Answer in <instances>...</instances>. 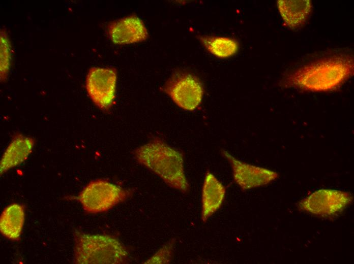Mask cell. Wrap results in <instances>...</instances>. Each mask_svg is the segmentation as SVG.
<instances>
[{
    "mask_svg": "<svg viewBox=\"0 0 354 264\" xmlns=\"http://www.w3.org/2000/svg\"><path fill=\"white\" fill-rule=\"evenodd\" d=\"M24 217L23 206L16 203L9 205L1 215V233L9 239L18 240L22 231Z\"/></svg>",
    "mask_w": 354,
    "mask_h": 264,
    "instance_id": "obj_13",
    "label": "cell"
},
{
    "mask_svg": "<svg viewBox=\"0 0 354 264\" xmlns=\"http://www.w3.org/2000/svg\"><path fill=\"white\" fill-rule=\"evenodd\" d=\"M226 188L211 172L206 173L202 188L201 219L204 222L217 212L225 198Z\"/></svg>",
    "mask_w": 354,
    "mask_h": 264,
    "instance_id": "obj_10",
    "label": "cell"
},
{
    "mask_svg": "<svg viewBox=\"0 0 354 264\" xmlns=\"http://www.w3.org/2000/svg\"><path fill=\"white\" fill-rule=\"evenodd\" d=\"M11 63V46L8 34L5 29L1 30V80L7 78Z\"/></svg>",
    "mask_w": 354,
    "mask_h": 264,
    "instance_id": "obj_15",
    "label": "cell"
},
{
    "mask_svg": "<svg viewBox=\"0 0 354 264\" xmlns=\"http://www.w3.org/2000/svg\"><path fill=\"white\" fill-rule=\"evenodd\" d=\"M111 41L119 45L142 42L148 38V31L142 21L131 16L111 22L108 27Z\"/></svg>",
    "mask_w": 354,
    "mask_h": 264,
    "instance_id": "obj_9",
    "label": "cell"
},
{
    "mask_svg": "<svg viewBox=\"0 0 354 264\" xmlns=\"http://www.w3.org/2000/svg\"><path fill=\"white\" fill-rule=\"evenodd\" d=\"M129 195L128 190L116 184L96 180L90 182L77 198L86 212L98 213L111 209Z\"/></svg>",
    "mask_w": 354,
    "mask_h": 264,
    "instance_id": "obj_4",
    "label": "cell"
},
{
    "mask_svg": "<svg viewBox=\"0 0 354 264\" xmlns=\"http://www.w3.org/2000/svg\"><path fill=\"white\" fill-rule=\"evenodd\" d=\"M174 240L172 239L164 245L154 255L146 260L145 263H167L172 258Z\"/></svg>",
    "mask_w": 354,
    "mask_h": 264,
    "instance_id": "obj_16",
    "label": "cell"
},
{
    "mask_svg": "<svg viewBox=\"0 0 354 264\" xmlns=\"http://www.w3.org/2000/svg\"><path fill=\"white\" fill-rule=\"evenodd\" d=\"M164 92L181 108L193 111L201 104L204 94L203 84L196 76L176 71L163 87Z\"/></svg>",
    "mask_w": 354,
    "mask_h": 264,
    "instance_id": "obj_5",
    "label": "cell"
},
{
    "mask_svg": "<svg viewBox=\"0 0 354 264\" xmlns=\"http://www.w3.org/2000/svg\"><path fill=\"white\" fill-rule=\"evenodd\" d=\"M352 201L351 195L343 191L321 189L317 190L299 203L305 211L322 217L335 215L341 212Z\"/></svg>",
    "mask_w": 354,
    "mask_h": 264,
    "instance_id": "obj_7",
    "label": "cell"
},
{
    "mask_svg": "<svg viewBox=\"0 0 354 264\" xmlns=\"http://www.w3.org/2000/svg\"><path fill=\"white\" fill-rule=\"evenodd\" d=\"M197 38L207 51L219 58L231 57L239 49L238 43L232 38L207 35H198Z\"/></svg>",
    "mask_w": 354,
    "mask_h": 264,
    "instance_id": "obj_14",
    "label": "cell"
},
{
    "mask_svg": "<svg viewBox=\"0 0 354 264\" xmlns=\"http://www.w3.org/2000/svg\"><path fill=\"white\" fill-rule=\"evenodd\" d=\"M351 58L334 57L304 66L288 75L284 83L311 91H327L335 89L351 76Z\"/></svg>",
    "mask_w": 354,
    "mask_h": 264,
    "instance_id": "obj_1",
    "label": "cell"
},
{
    "mask_svg": "<svg viewBox=\"0 0 354 264\" xmlns=\"http://www.w3.org/2000/svg\"><path fill=\"white\" fill-rule=\"evenodd\" d=\"M277 3L283 20L291 28L303 24L312 8L310 0H279Z\"/></svg>",
    "mask_w": 354,
    "mask_h": 264,
    "instance_id": "obj_12",
    "label": "cell"
},
{
    "mask_svg": "<svg viewBox=\"0 0 354 264\" xmlns=\"http://www.w3.org/2000/svg\"><path fill=\"white\" fill-rule=\"evenodd\" d=\"M74 261L76 263H121L129 253L117 239L107 235L74 232Z\"/></svg>",
    "mask_w": 354,
    "mask_h": 264,
    "instance_id": "obj_3",
    "label": "cell"
},
{
    "mask_svg": "<svg viewBox=\"0 0 354 264\" xmlns=\"http://www.w3.org/2000/svg\"><path fill=\"white\" fill-rule=\"evenodd\" d=\"M34 145V141L31 137L20 134L14 137L1 160V175L20 164L27 159L33 150Z\"/></svg>",
    "mask_w": 354,
    "mask_h": 264,
    "instance_id": "obj_11",
    "label": "cell"
},
{
    "mask_svg": "<svg viewBox=\"0 0 354 264\" xmlns=\"http://www.w3.org/2000/svg\"><path fill=\"white\" fill-rule=\"evenodd\" d=\"M116 72L113 68L93 67L86 79V89L93 103L102 110L112 105L115 96Z\"/></svg>",
    "mask_w": 354,
    "mask_h": 264,
    "instance_id": "obj_6",
    "label": "cell"
},
{
    "mask_svg": "<svg viewBox=\"0 0 354 264\" xmlns=\"http://www.w3.org/2000/svg\"><path fill=\"white\" fill-rule=\"evenodd\" d=\"M134 156L168 186L183 193L189 190L183 154L161 139L155 138L138 147Z\"/></svg>",
    "mask_w": 354,
    "mask_h": 264,
    "instance_id": "obj_2",
    "label": "cell"
},
{
    "mask_svg": "<svg viewBox=\"0 0 354 264\" xmlns=\"http://www.w3.org/2000/svg\"><path fill=\"white\" fill-rule=\"evenodd\" d=\"M221 153L230 164L235 182L243 190L266 185L279 176L272 170L243 162L225 150Z\"/></svg>",
    "mask_w": 354,
    "mask_h": 264,
    "instance_id": "obj_8",
    "label": "cell"
}]
</instances>
